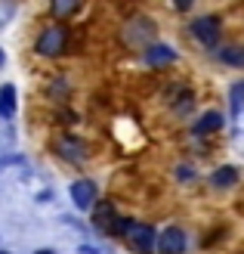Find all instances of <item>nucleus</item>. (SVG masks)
Instances as JSON below:
<instances>
[{
  "label": "nucleus",
  "mask_w": 244,
  "mask_h": 254,
  "mask_svg": "<svg viewBox=\"0 0 244 254\" xmlns=\"http://www.w3.org/2000/svg\"><path fill=\"white\" fill-rule=\"evenodd\" d=\"M121 233L130 239V242H133L139 251H151V245H155V233H151V226H143V223H124Z\"/></svg>",
  "instance_id": "obj_1"
},
{
  "label": "nucleus",
  "mask_w": 244,
  "mask_h": 254,
  "mask_svg": "<svg viewBox=\"0 0 244 254\" xmlns=\"http://www.w3.org/2000/svg\"><path fill=\"white\" fill-rule=\"evenodd\" d=\"M62 47H65V28L62 25H56V28H47L41 34V41H37V50L47 56H53V53H62Z\"/></svg>",
  "instance_id": "obj_2"
},
{
  "label": "nucleus",
  "mask_w": 244,
  "mask_h": 254,
  "mask_svg": "<svg viewBox=\"0 0 244 254\" xmlns=\"http://www.w3.org/2000/svg\"><path fill=\"white\" fill-rule=\"evenodd\" d=\"M195 37H198L201 44L213 47L216 37H220V25H216V19H198L195 22Z\"/></svg>",
  "instance_id": "obj_3"
},
{
  "label": "nucleus",
  "mask_w": 244,
  "mask_h": 254,
  "mask_svg": "<svg viewBox=\"0 0 244 254\" xmlns=\"http://www.w3.org/2000/svg\"><path fill=\"white\" fill-rule=\"evenodd\" d=\"M71 195H74V205H78V208H90L93 198H96V186L90 180H78L71 186Z\"/></svg>",
  "instance_id": "obj_4"
},
{
  "label": "nucleus",
  "mask_w": 244,
  "mask_h": 254,
  "mask_svg": "<svg viewBox=\"0 0 244 254\" xmlns=\"http://www.w3.org/2000/svg\"><path fill=\"white\" fill-rule=\"evenodd\" d=\"M183 233L176 230V226H170V230H167L164 236H161V251H167V254H179L183 251Z\"/></svg>",
  "instance_id": "obj_5"
},
{
  "label": "nucleus",
  "mask_w": 244,
  "mask_h": 254,
  "mask_svg": "<svg viewBox=\"0 0 244 254\" xmlns=\"http://www.w3.org/2000/svg\"><path fill=\"white\" fill-rule=\"evenodd\" d=\"M16 90H12V87L6 84L3 90H0V112H3V115H12V109H16Z\"/></svg>",
  "instance_id": "obj_6"
},
{
  "label": "nucleus",
  "mask_w": 244,
  "mask_h": 254,
  "mask_svg": "<svg viewBox=\"0 0 244 254\" xmlns=\"http://www.w3.org/2000/svg\"><path fill=\"white\" fill-rule=\"evenodd\" d=\"M220 59L232 62V65H244V50L241 47H226V50H220Z\"/></svg>",
  "instance_id": "obj_7"
},
{
  "label": "nucleus",
  "mask_w": 244,
  "mask_h": 254,
  "mask_svg": "<svg viewBox=\"0 0 244 254\" xmlns=\"http://www.w3.org/2000/svg\"><path fill=\"white\" fill-rule=\"evenodd\" d=\"M173 59V50H167V47H151L148 50V62H170Z\"/></svg>",
  "instance_id": "obj_8"
},
{
  "label": "nucleus",
  "mask_w": 244,
  "mask_h": 254,
  "mask_svg": "<svg viewBox=\"0 0 244 254\" xmlns=\"http://www.w3.org/2000/svg\"><path fill=\"white\" fill-rule=\"evenodd\" d=\"M216 127H220V115H216V112H210V115L198 124V130H216Z\"/></svg>",
  "instance_id": "obj_9"
},
{
  "label": "nucleus",
  "mask_w": 244,
  "mask_h": 254,
  "mask_svg": "<svg viewBox=\"0 0 244 254\" xmlns=\"http://www.w3.org/2000/svg\"><path fill=\"white\" fill-rule=\"evenodd\" d=\"M229 183H235V171L232 168H226V171L216 174V186H229Z\"/></svg>",
  "instance_id": "obj_10"
},
{
  "label": "nucleus",
  "mask_w": 244,
  "mask_h": 254,
  "mask_svg": "<svg viewBox=\"0 0 244 254\" xmlns=\"http://www.w3.org/2000/svg\"><path fill=\"white\" fill-rule=\"evenodd\" d=\"M37 254H53V251H37Z\"/></svg>",
  "instance_id": "obj_11"
}]
</instances>
